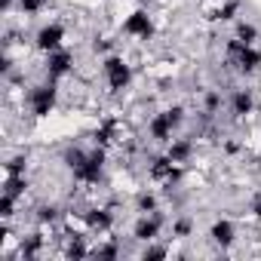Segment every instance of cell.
<instances>
[{
  "label": "cell",
  "mask_w": 261,
  "mask_h": 261,
  "mask_svg": "<svg viewBox=\"0 0 261 261\" xmlns=\"http://www.w3.org/2000/svg\"><path fill=\"white\" fill-rule=\"evenodd\" d=\"M230 233H233V227H230L227 221H221V224H215V227H212V237H215L218 243H230V240H233Z\"/></svg>",
  "instance_id": "6da1fadb"
}]
</instances>
